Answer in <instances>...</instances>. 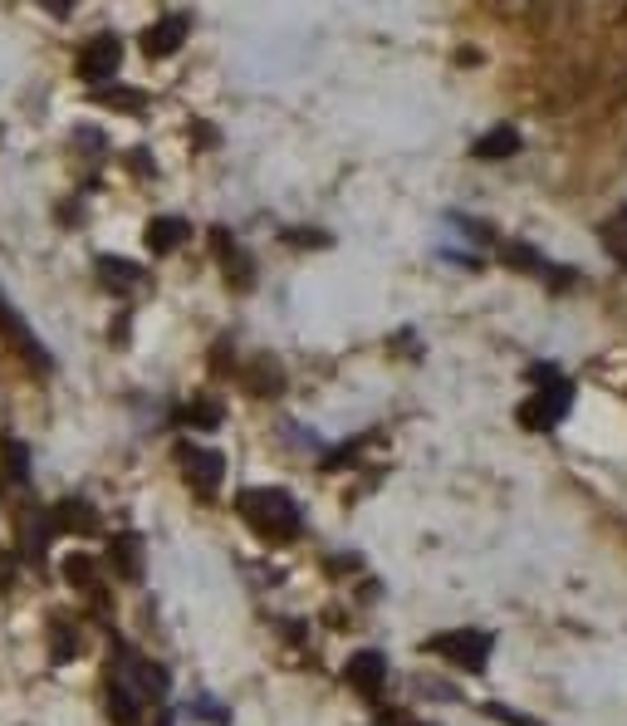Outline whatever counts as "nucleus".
Returning a JSON list of instances; mask_svg holds the SVG:
<instances>
[{
    "mask_svg": "<svg viewBox=\"0 0 627 726\" xmlns=\"http://www.w3.org/2000/svg\"><path fill=\"white\" fill-rule=\"evenodd\" d=\"M485 712H490L495 722H510V726H534V722H524L520 712H510V707H485Z\"/></svg>",
    "mask_w": 627,
    "mask_h": 726,
    "instance_id": "nucleus-23",
    "label": "nucleus"
},
{
    "mask_svg": "<svg viewBox=\"0 0 627 726\" xmlns=\"http://www.w3.org/2000/svg\"><path fill=\"white\" fill-rule=\"evenodd\" d=\"M216 246H221V266H226V276L236 280V290H250V280H255V266H250V256H245L226 231H216Z\"/></svg>",
    "mask_w": 627,
    "mask_h": 726,
    "instance_id": "nucleus-10",
    "label": "nucleus"
},
{
    "mask_svg": "<svg viewBox=\"0 0 627 726\" xmlns=\"http://www.w3.org/2000/svg\"><path fill=\"white\" fill-rule=\"evenodd\" d=\"M147 246H153V251L157 256H167V251H177V246L181 241H187V236H191V226L187 221H181V217H153V221H147Z\"/></svg>",
    "mask_w": 627,
    "mask_h": 726,
    "instance_id": "nucleus-9",
    "label": "nucleus"
},
{
    "mask_svg": "<svg viewBox=\"0 0 627 726\" xmlns=\"http://www.w3.org/2000/svg\"><path fill=\"white\" fill-rule=\"evenodd\" d=\"M123 64V40L118 35H94L79 50V74L88 79V84H108L113 74H118Z\"/></svg>",
    "mask_w": 627,
    "mask_h": 726,
    "instance_id": "nucleus-3",
    "label": "nucleus"
},
{
    "mask_svg": "<svg viewBox=\"0 0 627 726\" xmlns=\"http://www.w3.org/2000/svg\"><path fill=\"white\" fill-rule=\"evenodd\" d=\"M500 256H505V266H520V270H544V260L530 251V246H520V241H505L500 246Z\"/></svg>",
    "mask_w": 627,
    "mask_h": 726,
    "instance_id": "nucleus-18",
    "label": "nucleus"
},
{
    "mask_svg": "<svg viewBox=\"0 0 627 726\" xmlns=\"http://www.w3.org/2000/svg\"><path fill=\"white\" fill-rule=\"evenodd\" d=\"M181 423H191V427H216V423H221V407H216L211 398H191L187 407H181Z\"/></svg>",
    "mask_w": 627,
    "mask_h": 726,
    "instance_id": "nucleus-17",
    "label": "nucleus"
},
{
    "mask_svg": "<svg viewBox=\"0 0 627 726\" xmlns=\"http://www.w3.org/2000/svg\"><path fill=\"white\" fill-rule=\"evenodd\" d=\"M344 673H348V683H353V687L363 692V697L373 702V697H378V692H383V673H387V657H383V653H373V649H368V653H353Z\"/></svg>",
    "mask_w": 627,
    "mask_h": 726,
    "instance_id": "nucleus-8",
    "label": "nucleus"
},
{
    "mask_svg": "<svg viewBox=\"0 0 627 726\" xmlns=\"http://www.w3.org/2000/svg\"><path fill=\"white\" fill-rule=\"evenodd\" d=\"M64 580L84 594H98V570H94V554H70L64 560Z\"/></svg>",
    "mask_w": 627,
    "mask_h": 726,
    "instance_id": "nucleus-14",
    "label": "nucleus"
},
{
    "mask_svg": "<svg viewBox=\"0 0 627 726\" xmlns=\"http://www.w3.org/2000/svg\"><path fill=\"white\" fill-rule=\"evenodd\" d=\"M568 393H574V388H568L564 378H554L550 393H534V398L520 407V423H524V427H554L558 417L568 413Z\"/></svg>",
    "mask_w": 627,
    "mask_h": 726,
    "instance_id": "nucleus-4",
    "label": "nucleus"
},
{
    "mask_svg": "<svg viewBox=\"0 0 627 726\" xmlns=\"http://www.w3.org/2000/svg\"><path fill=\"white\" fill-rule=\"evenodd\" d=\"M181 467H187V481H197V491H201V496H211V491H216V481H221V471H226V461H221V452L181 447Z\"/></svg>",
    "mask_w": 627,
    "mask_h": 726,
    "instance_id": "nucleus-6",
    "label": "nucleus"
},
{
    "mask_svg": "<svg viewBox=\"0 0 627 726\" xmlns=\"http://www.w3.org/2000/svg\"><path fill=\"white\" fill-rule=\"evenodd\" d=\"M6 467H10V481H25V476H30L25 447H20V442H6Z\"/></svg>",
    "mask_w": 627,
    "mask_h": 726,
    "instance_id": "nucleus-21",
    "label": "nucleus"
},
{
    "mask_svg": "<svg viewBox=\"0 0 627 726\" xmlns=\"http://www.w3.org/2000/svg\"><path fill=\"white\" fill-rule=\"evenodd\" d=\"M0 334H6L10 344H15L20 354L30 359V363H40V369H50V354H44V344H40V339L25 329V320H20V314L10 310V300H6V294H0Z\"/></svg>",
    "mask_w": 627,
    "mask_h": 726,
    "instance_id": "nucleus-5",
    "label": "nucleus"
},
{
    "mask_svg": "<svg viewBox=\"0 0 627 726\" xmlns=\"http://www.w3.org/2000/svg\"><path fill=\"white\" fill-rule=\"evenodd\" d=\"M471 153L481 157V163H495V157H510V153H520V133L500 123V128H490L485 138H476V147H471Z\"/></svg>",
    "mask_w": 627,
    "mask_h": 726,
    "instance_id": "nucleus-11",
    "label": "nucleus"
},
{
    "mask_svg": "<svg viewBox=\"0 0 627 726\" xmlns=\"http://www.w3.org/2000/svg\"><path fill=\"white\" fill-rule=\"evenodd\" d=\"M98 276H104V286H108V290H128L133 280L143 276V270L133 266V260H113V256H104V260H98Z\"/></svg>",
    "mask_w": 627,
    "mask_h": 726,
    "instance_id": "nucleus-16",
    "label": "nucleus"
},
{
    "mask_svg": "<svg viewBox=\"0 0 627 726\" xmlns=\"http://www.w3.org/2000/svg\"><path fill=\"white\" fill-rule=\"evenodd\" d=\"M250 388L260 393V398H265V393H275L280 388V369L270 359H260V369H255V378H250Z\"/></svg>",
    "mask_w": 627,
    "mask_h": 726,
    "instance_id": "nucleus-20",
    "label": "nucleus"
},
{
    "mask_svg": "<svg viewBox=\"0 0 627 726\" xmlns=\"http://www.w3.org/2000/svg\"><path fill=\"white\" fill-rule=\"evenodd\" d=\"M603 241H608V251H613V256H618L623 266H627V211H623L618 221H608V226H603Z\"/></svg>",
    "mask_w": 627,
    "mask_h": 726,
    "instance_id": "nucleus-19",
    "label": "nucleus"
},
{
    "mask_svg": "<svg viewBox=\"0 0 627 726\" xmlns=\"http://www.w3.org/2000/svg\"><path fill=\"white\" fill-rule=\"evenodd\" d=\"M54 526H60V530H84V536H88V530H98V520H94V510H88L84 501H60V506H54Z\"/></svg>",
    "mask_w": 627,
    "mask_h": 726,
    "instance_id": "nucleus-13",
    "label": "nucleus"
},
{
    "mask_svg": "<svg viewBox=\"0 0 627 726\" xmlns=\"http://www.w3.org/2000/svg\"><path fill=\"white\" fill-rule=\"evenodd\" d=\"M187 30H191V20L187 15H163L157 25H147L143 30V50L153 54V60H163V54H173L181 40H187Z\"/></svg>",
    "mask_w": 627,
    "mask_h": 726,
    "instance_id": "nucleus-7",
    "label": "nucleus"
},
{
    "mask_svg": "<svg viewBox=\"0 0 627 726\" xmlns=\"http://www.w3.org/2000/svg\"><path fill=\"white\" fill-rule=\"evenodd\" d=\"M143 540L138 536H113V544H108V554H113V564H118V574L123 580H138L143 574Z\"/></svg>",
    "mask_w": 627,
    "mask_h": 726,
    "instance_id": "nucleus-12",
    "label": "nucleus"
},
{
    "mask_svg": "<svg viewBox=\"0 0 627 726\" xmlns=\"http://www.w3.org/2000/svg\"><path fill=\"white\" fill-rule=\"evenodd\" d=\"M98 104H113V108H143V94H118V89H98Z\"/></svg>",
    "mask_w": 627,
    "mask_h": 726,
    "instance_id": "nucleus-22",
    "label": "nucleus"
},
{
    "mask_svg": "<svg viewBox=\"0 0 627 726\" xmlns=\"http://www.w3.org/2000/svg\"><path fill=\"white\" fill-rule=\"evenodd\" d=\"M427 649H431V653H441V657H451V663H456V667H466V673H481L485 657H490V633H481V629L441 633V639H431Z\"/></svg>",
    "mask_w": 627,
    "mask_h": 726,
    "instance_id": "nucleus-2",
    "label": "nucleus"
},
{
    "mask_svg": "<svg viewBox=\"0 0 627 726\" xmlns=\"http://www.w3.org/2000/svg\"><path fill=\"white\" fill-rule=\"evenodd\" d=\"M108 717H113V726H138V702H133V692L123 683L108 687Z\"/></svg>",
    "mask_w": 627,
    "mask_h": 726,
    "instance_id": "nucleus-15",
    "label": "nucleus"
},
{
    "mask_svg": "<svg viewBox=\"0 0 627 726\" xmlns=\"http://www.w3.org/2000/svg\"><path fill=\"white\" fill-rule=\"evenodd\" d=\"M241 516L250 520V530H260L265 540H294L300 536V506L284 491H241Z\"/></svg>",
    "mask_w": 627,
    "mask_h": 726,
    "instance_id": "nucleus-1",
    "label": "nucleus"
}]
</instances>
